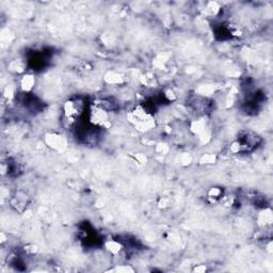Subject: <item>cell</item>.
Masks as SVG:
<instances>
[{"label": "cell", "mask_w": 273, "mask_h": 273, "mask_svg": "<svg viewBox=\"0 0 273 273\" xmlns=\"http://www.w3.org/2000/svg\"><path fill=\"white\" fill-rule=\"evenodd\" d=\"M128 120L136 128L142 131L152 129L155 125L154 115L143 107H137L131 110L128 114Z\"/></svg>", "instance_id": "obj_1"}, {"label": "cell", "mask_w": 273, "mask_h": 273, "mask_svg": "<svg viewBox=\"0 0 273 273\" xmlns=\"http://www.w3.org/2000/svg\"><path fill=\"white\" fill-rule=\"evenodd\" d=\"M85 111V102L79 99H70L64 105V117L69 125L75 124Z\"/></svg>", "instance_id": "obj_2"}, {"label": "cell", "mask_w": 273, "mask_h": 273, "mask_svg": "<svg viewBox=\"0 0 273 273\" xmlns=\"http://www.w3.org/2000/svg\"><path fill=\"white\" fill-rule=\"evenodd\" d=\"M34 77L31 75H25L20 79V88L25 93L30 92L34 87Z\"/></svg>", "instance_id": "obj_4"}, {"label": "cell", "mask_w": 273, "mask_h": 273, "mask_svg": "<svg viewBox=\"0 0 273 273\" xmlns=\"http://www.w3.org/2000/svg\"><path fill=\"white\" fill-rule=\"evenodd\" d=\"M10 203L14 209L21 212L27 208V206L29 204V196L25 191H21V190L15 191L11 197Z\"/></svg>", "instance_id": "obj_3"}, {"label": "cell", "mask_w": 273, "mask_h": 273, "mask_svg": "<svg viewBox=\"0 0 273 273\" xmlns=\"http://www.w3.org/2000/svg\"><path fill=\"white\" fill-rule=\"evenodd\" d=\"M48 143H49L50 146H53V147H59V146H62L63 145V140H62L61 136H54V135H51L50 141Z\"/></svg>", "instance_id": "obj_5"}]
</instances>
